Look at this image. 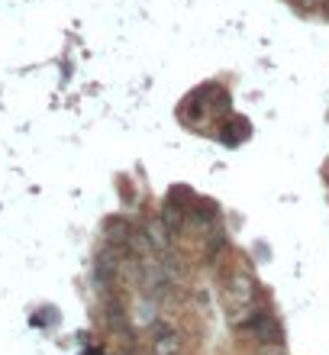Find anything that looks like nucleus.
<instances>
[{"mask_svg":"<svg viewBox=\"0 0 329 355\" xmlns=\"http://www.w3.org/2000/svg\"><path fill=\"white\" fill-rule=\"evenodd\" d=\"M229 107H233V97H229V91H226L223 85H204V87H197V91H190L188 97L181 101L178 116L184 126L200 130V126L210 123L213 116L229 113Z\"/></svg>","mask_w":329,"mask_h":355,"instance_id":"1","label":"nucleus"},{"mask_svg":"<svg viewBox=\"0 0 329 355\" xmlns=\"http://www.w3.org/2000/svg\"><path fill=\"white\" fill-rule=\"evenodd\" d=\"M255 297H258V281L245 268H235L223 284L226 323L233 329H245V323L255 317Z\"/></svg>","mask_w":329,"mask_h":355,"instance_id":"2","label":"nucleus"},{"mask_svg":"<svg viewBox=\"0 0 329 355\" xmlns=\"http://www.w3.org/2000/svg\"><path fill=\"white\" fill-rule=\"evenodd\" d=\"M245 333H252L258 346H284V327L281 320L268 310H255V317L245 323Z\"/></svg>","mask_w":329,"mask_h":355,"instance_id":"3","label":"nucleus"},{"mask_svg":"<svg viewBox=\"0 0 329 355\" xmlns=\"http://www.w3.org/2000/svg\"><path fill=\"white\" fill-rule=\"evenodd\" d=\"M152 355H184V336L178 329L155 323V329H152Z\"/></svg>","mask_w":329,"mask_h":355,"instance_id":"4","label":"nucleus"},{"mask_svg":"<svg viewBox=\"0 0 329 355\" xmlns=\"http://www.w3.org/2000/svg\"><path fill=\"white\" fill-rule=\"evenodd\" d=\"M132 236H136V230H132V223L126 220V216H107V220H104V239H107V245L130 249Z\"/></svg>","mask_w":329,"mask_h":355,"instance_id":"5","label":"nucleus"},{"mask_svg":"<svg viewBox=\"0 0 329 355\" xmlns=\"http://www.w3.org/2000/svg\"><path fill=\"white\" fill-rule=\"evenodd\" d=\"M249 132H252V126H249L245 116H229V120L220 123V142H226V146H239V142H245L249 139Z\"/></svg>","mask_w":329,"mask_h":355,"instance_id":"6","label":"nucleus"},{"mask_svg":"<svg viewBox=\"0 0 329 355\" xmlns=\"http://www.w3.org/2000/svg\"><path fill=\"white\" fill-rule=\"evenodd\" d=\"M190 214L197 216L200 223H213V220H217V204H213V200H194V207H190Z\"/></svg>","mask_w":329,"mask_h":355,"instance_id":"7","label":"nucleus"},{"mask_svg":"<svg viewBox=\"0 0 329 355\" xmlns=\"http://www.w3.org/2000/svg\"><path fill=\"white\" fill-rule=\"evenodd\" d=\"M258 355H284V349L281 346H265V349H258Z\"/></svg>","mask_w":329,"mask_h":355,"instance_id":"8","label":"nucleus"},{"mask_svg":"<svg viewBox=\"0 0 329 355\" xmlns=\"http://www.w3.org/2000/svg\"><path fill=\"white\" fill-rule=\"evenodd\" d=\"M320 3H323V7H326V13H329V0H320Z\"/></svg>","mask_w":329,"mask_h":355,"instance_id":"9","label":"nucleus"}]
</instances>
